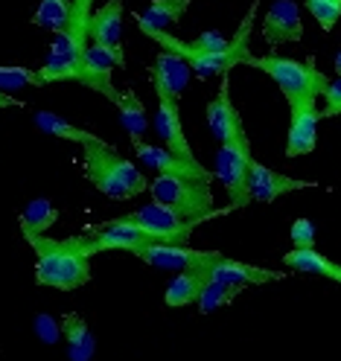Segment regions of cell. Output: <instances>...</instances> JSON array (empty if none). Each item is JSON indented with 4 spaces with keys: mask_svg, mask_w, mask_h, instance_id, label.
<instances>
[{
    "mask_svg": "<svg viewBox=\"0 0 341 361\" xmlns=\"http://www.w3.org/2000/svg\"><path fill=\"white\" fill-rule=\"evenodd\" d=\"M152 198L155 204L172 210L184 221H208L222 213H234L231 207L213 210V190L210 180H193V178H172V175H157L152 180Z\"/></svg>",
    "mask_w": 341,
    "mask_h": 361,
    "instance_id": "cell-5",
    "label": "cell"
},
{
    "mask_svg": "<svg viewBox=\"0 0 341 361\" xmlns=\"http://www.w3.org/2000/svg\"><path fill=\"white\" fill-rule=\"evenodd\" d=\"M306 9L318 20V27L324 32H333L341 18V0H306Z\"/></svg>",
    "mask_w": 341,
    "mask_h": 361,
    "instance_id": "cell-28",
    "label": "cell"
},
{
    "mask_svg": "<svg viewBox=\"0 0 341 361\" xmlns=\"http://www.w3.org/2000/svg\"><path fill=\"white\" fill-rule=\"evenodd\" d=\"M318 187V180H301V178H289L283 172H275L263 164L254 161L251 166V180H248V190H251V201L257 204H271L286 192H298V190H312Z\"/></svg>",
    "mask_w": 341,
    "mask_h": 361,
    "instance_id": "cell-9",
    "label": "cell"
},
{
    "mask_svg": "<svg viewBox=\"0 0 341 361\" xmlns=\"http://www.w3.org/2000/svg\"><path fill=\"white\" fill-rule=\"evenodd\" d=\"M260 35L265 38V44L271 47H277V44H298L304 41V20H301V9L298 4H292V0H280L275 4L265 18H263V27H260Z\"/></svg>",
    "mask_w": 341,
    "mask_h": 361,
    "instance_id": "cell-11",
    "label": "cell"
},
{
    "mask_svg": "<svg viewBox=\"0 0 341 361\" xmlns=\"http://www.w3.org/2000/svg\"><path fill=\"white\" fill-rule=\"evenodd\" d=\"M30 247L38 254L35 259V283L50 286L59 291L82 288L90 280V259L82 254L67 251L61 239L50 236H27Z\"/></svg>",
    "mask_w": 341,
    "mask_h": 361,
    "instance_id": "cell-4",
    "label": "cell"
},
{
    "mask_svg": "<svg viewBox=\"0 0 341 361\" xmlns=\"http://www.w3.org/2000/svg\"><path fill=\"white\" fill-rule=\"evenodd\" d=\"M210 280L213 283H227V286L248 288V286H265V283L286 280V274H283V271H275V268L248 265V262H239V259L222 257L219 262L210 265Z\"/></svg>",
    "mask_w": 341,
    "mask_h": 361,
    "instance_id": "cell-15",
    "label": "cell"
},
{
    "mask_svg": "<svg viewBox=\"0 0 341 361\" xmlns=\"http://www.w3.org/2000/svg\"><path fill=\"white\" fill-rule=\"evenodd\" d=\"M213 280H210V265L208 268H193V271H184L169 280L167 291H164V303L169 309H181V306H190V303H198V298L204 295Z\"/></svg>",
    "mask_w": 341,
    "mask_h": 361,
    "instance_id": "cell-18",
    "label": "cell"
},
{
    "mask_svg": "<svg viewBox=\"0 0 341 361\" xmlns=\"http://www.w3.org/2000/svg\"><path fill=\"white\" fill-rule=\"evenodd\" d=\"M82 154H85L88 180L111 201L138 198L146 187H152L143 178V172L111 146H82Z\"/></svg>",
    "mask_w": 341,
    "mask_h": 361,
    "instance_id": "cell-2",
    "label": "cell"
},
{
    "mask_svg": "<svg viewBox=\"0 0 341 361\" xmlns=\"http://www.w3.org/2000/svg\"><path fill=\"white\" fill-rule=\"evenodd\" d=\"M35 126L41 131H47L50 137H59V140H71V143H82V146H108L102 137H97L94 131H85V128H79L73 123H67L59 114H53V111H38Z\"/></svg>",
    "mask_w": 341,
    "mask_h": 361,
    "instance_id": "cell-21",
    "label": "cell"
},
{
    "mask_svg": "<svg viewBox=\"0 0 341 361\" xmlns=\"http://www.w3.org/2000/svg\"><path fill=\"white\" fill-rule=\"evenodd\" d=\"M114 224H126V228H134L138 233L149 236V239H157V242H164V245H187L193 231L198 228L201 221H184V219H178L172 210L161 207V204H152L149 207H140V210H134V213H126V216H117V219H111Z\"/></svg>",
    "mask_w": 341,
    "mask_h": 361,
    "instance_id": "cell-7",
    "label": "cell"
},
{
    "mask_svg": "<svg viewBox=\"0 0 341 361\" xmlns=\"http://www.w3.org/2000/svg\"><path fill=\"white\" fill-rule=\"evenodd\" d=\"M61 335L67 341V358L71 361H90L97 353V338L90 332V326L85 324L82 314L67 312L61 318Z\"/></svg>",
    "mask_w": 341,
    "mask_h": 361,
    "instance_id": "cell-20",
    "label": "cell"
},
{
    "mask_svg": "<svg viewBox=\"0 0 341 361\" xmlns=\"http://www.w3.org/2000/svg\"><path fill=\"white\" fill-rule=\"evenodd\" d=\"M76 12V0H44V4L35 9L32 15V24L35 27H47L56 35H61L73 20Z\"/></svg>",
    "mask_w": 341,
    "mask_h": 361,
    "instance_id": "cell-23",
    "label": "cell"
},
{
    "mask_svg": "<svg viewBox=\"0 0 341 361\" xmlns=\"http://www.w3.org/2000/svg\"><path fill=\"white\" fill-rule=\"evenodd\" d=\"M134 154L152 169H157V175H172V178H193V180H210V172L204 166H187L181 164L178 157H172L164 146H149V143H131Z\"/></svg>",
    "mask_w": 341,
    "mask_h": 361,
    "instance_id": "cell-17",
    "label": "cell"
},
{
    "mask_svg": "<svg viewBox=\"0 0 341 361\" xmlns=\"http://www.w3.org/2000/svg\"><path fill=\"white\" fill-rule=\"evenodd\" d=\"M333 67H335V73H338V79H341V50L335 53V61H333Z\"/></svg>",
    "mask_w": 341,
    "mask_h": 361,
    "instance_id": "cell-32",
    "label": "cell"
},
{
    "mask_svg": "<svg viewBox=\"0 0 341 361\" xmlns=\"http://www.w3.org/2000/svg\"><path fill=\"white\" fill-rule=\"evenodd\" d=\"M120 123H123V128L128 131V137H131V143H140V137L146 134V128H149V120H146V108H143V102H140V97L134 94L131 87H126L123 90V99H120Z\"/></svg>",
    "mask_w": 341,
    "mask_h": 361,
    "instance_id": "cell-25",
    "label": "cell"
},
{
    "mask_svg": "<svg viewBox=\"0 0 341 361\" xmlns=\"http://www.w3.org/2000/svg\"><path fill=\"white\" fill-rule=\"evenodd\" d=\"M59 210L50 204L47 198H35L27 204V210L20 213V231L24 236H47V231L56 224Z\"/></svg>",
    "mask_w": 341,
    "mask_h": 361,
    "instance_id": "cell-24",
    "label": "cell"
},
{
    "mask_svg": "<svg viewBox=\"0 0 341 361\" xmlns=\"http://www.w3.org/2000/svg\"><path fill=\"white\" fill-rule=\"evenodd\" d=\"M318 120H321L318 102H306V105H294L292 108L289 134H286V157H304V154L315 152Z\"/></svg>",
    "mask_w": 341,
    "mask_h": 361,
    "instance_id": "cell-13",
    "label": "cell"
},
{
    "mask_svg": "<svg viewBox=\"0 0 341 361\" xmlns=\"http://www.w3.org/2000/svg\"><path fill=\"white\" fill-rule=\"evenodd\" d=\"M155 126H157V134L164 140V149L178 157L181 164L187 166H201L196 161V154L184 137V128H181V114H178V102L172 99H157V114H155Z\"/></svg>",
    "mask_w": 341,
    "mask_h": 361,
    "instance_id": "cell-12",
    "label": "cell"
},
{
    "mask_svg": "<svg viewBox=\"0 0 341 361\" xmlns=\"http://www.w3.org/2000/svg\"><path fill=\"white\" fill-rule=\"evenodd\" d=\"M242 295L239 286H227V283H210L208 288H204V295L198 298V312L208 314L213 309H222L227 303H234V298Z\"/></svg>",
    "mask_w": 341,
    "mask_h": 361,
    "instance_id": "cell-26",
    "label": "cell"
},
{
    "mask_svg": "<svg viewBox=\"0 0 341 361\" xmlns=\"http://www.w3.org/2000/svg\"><path fill=\"white\" fill-rule=\"evenodd\" d=\"M254 12H257V9H251V12L245 15V20L239 24V30H237V35H234L231 50H225V53L198 50V47H193L190 41L175 38L172 32H146V35H149L152 41H157V44H164V50L181 56L201 79H210V76L225 79L237 64H251V61H254V56L248 53V35H251V18H254Z\"/></svg>",
    "mask_w": 341,
    "mask_h": 361,
    "instance_id": "cell-1",
    "label": "cell"
},
{
    "mask_svg": "<svg viewBox=\"0 0 341 361\" xmlns=\"http://www.w3.org/2000/svg\"><path fill=\"white\" fill-rule=\"evenodd\" d=\"M283 265L298 274H312V277H327L333 283H341V265L327 259L318 251H289L283 254Z\"/></svg>",
    "mask_w": 341,
    "mask_h": 361,
    "instance_id": "cell-22",
    "label": "cell"
},
{
    "mask_svg": "<svg viewBox=\"0 0 341 361\" xmlns=\"http://www.w3.org/2000/svg\"><path fill=\"white\" fill-rule=\"evenodd\" d=\"M292 245H294V251H315V224L309 219H294L292 221Z\"/></svg>",
    "mask_w": 341,
    "mask_h": 361,
    "instance_id": "cell-29",
    "label": "cell"
},
{
    "mask_svg": "<svg viewBox=\"0 0 341 361\" xmlns=\"http://www.w3.org/2000/svg\"><path fill=\"white\" fill-rule=\"evenodd\" d=\"M341 114V79H333L330 90L324 94V108H321V120L338 117Z\"/></svg>",
    "mask_w": 341,
    "mask_h": 361,
    "instance_id": "cell-30",
    "label": "cell"
},
{
    "mask_svg": "<svg viewBox=\"0 0 341 361\" xmlns=\"http://www.w3.org/2000/svg\"><path fill=\"white\" fill-rule=\"evenodd\" d=\"M90 44L126 59L123 53V4L111 0V4L100 6L90 18Z\"/></svg>",
    "mask_w": 341,
    "mask_h": 361,
    "instance_id": "cell-16",
    "label": "cell"
},
{
    "mask_svg": "<svg viewBox=\"0 0 341 361\" xmlns=\"http://www.w3.org/2000/svg\"><path fill=\"white\" fill-rule=\"evenodd\" d=\"M138 259H143L152 268H167V271H193V268H208L213 262H219L225 254L219 251H198L190 245H152L143 247L140 254H134Z\"/></svg>",
    "mask_w": 341,
    "mask_h": 361,
    "instance_id": "cell-8",
    "label": "cell"
},
{
    "mask_svg": "<svg viewBox=\"0 0 341 361\" xmlns=\"http://www.w3.org/2000/svg\"><path fill=\"white\" fill-rule=\"evenodd\" d=\"M251 166H254V154H251V140H248V134L237 137L234 143L219 146V152H216V178L225 187L227 207L231 210H242V207L251 204V190H248Z\"/></svg>",
    "mask_w": 341,
    "mask_h": 361,
    "instance_id": "cell-6",
    "label": "cell"
},
{
    "mask_svg": "<svg viewBox=\"0 0 341 361\" xmlns=\"http://www.w3.org/2000/svg\"><path fill=\"white\" fill-rule=\"evenodd\" d=\"M208 123H210V131H213V137L219 140V146L234 143L237 137H242V134H245L242 117H239V111H237L234 102H231V87H227V76L222 79L219 94H216V97L210 99V105H208Z\"/></svg>",
    "mask_w": 341,
    "mask_h": 361,
    "instance_id": "cell-14",
    "label": "cell"
},
{
    "mask_svg": "<svg viewBox=\"0 0 341 361\" xmlns=\"http://www.w3.org/2000/svg\"><path fill=\"white\" fill-rule=\"evenodd\" d=\"M190 71H193V67H190L184 59H181V56H175V53H169V50L157 53L152 71H149L157 99H172V102H178L181 94H184L187 82H190Z\"/></svg>",
    "mask_w": 341,
    "mask_h": 361,
    "instance_id": "cell-10",
    "label": "cell"
},
{
    "mask_svg": "<svg viewBox=\"0 0 341 361\" xmlns=\"http://www.w3.org/2000/svg\"><path fill=\"white\" fill-rule=\"evenodd\" d=\"M190 9V0H152V4L134 15L143 32H172V27Z\"/></svg>",
    "mask_w": 341,
    "mask_h": 361,
    "instance_id": "cell-19",
    "label": "cell"
},
{
    "mask_svg": "<svg viewBox=\"0 0 341 361\" xmlns=\"http://www.w3.org/2000/svg\"><path fill=\"white\" fill-rule=\"evenodd\" d=\"M0 87L6 94L20 87H44V79L38 71H30V67H0Z\"/></svg>",
    "mask_w": 341,
    "mask_h": 361,
    "instance_id": "cell-27",
    "label": "cell"
},
{
    "mask_svg": "<svg viewBox=\"0 0 341 361\" xmlns=\"http://www.w3.org/2000/svg\"><path fill=\"white\" fill-rule=\"evenodd\" d=\"M251 67L268 73L283 90V97L289 102V108L294 105H306V102H318V97H324L330 90V79L315 67V59L298 61V59H286L277 53L268 56H254Z\"/></svg>",
    "mask_w": 341,
    "mask_h": 361,
    "instance_id": "cell-3",
    "label": "cell"
},
{
    "mask_svg": "<svg viewBox=\"0 0 341 361\" xmlns=\"http://www.w3.org/2000/svg\"><path fill=\"white\" fill-rule=\"evenodd\" d=\"M38 332H41V338H47V341H56L59 338V332H61V324L56 326V321L53 318H47V314H38Z\"/></svg>",
    "mask_w": 341,
    "mask_h": 361,
    "instance_id": "cell-31",
    "label": "cell"
}]
</instances>
